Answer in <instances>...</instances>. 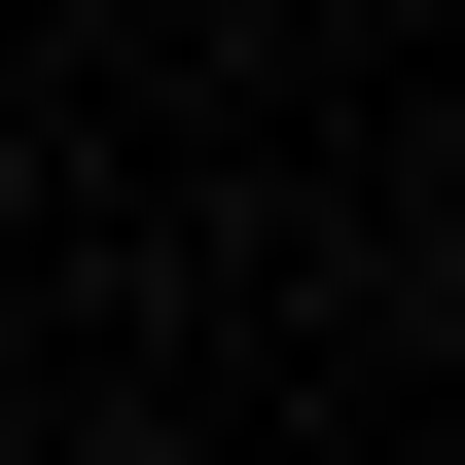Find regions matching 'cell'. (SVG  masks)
<instances>
[{"label":"cell","instance_id":"6da1fadb","mask_svg":"<svg viewBox=\"0 0 465 465\" xmlns=\"http://www.w3.org/2000/svg\"><path fill=\"white\" fill-rule=\"evenodd\" d=\"M36 465H179V430H36Z\"/></svg>","mask_w":465,"mask_h":465}]
</instances>
